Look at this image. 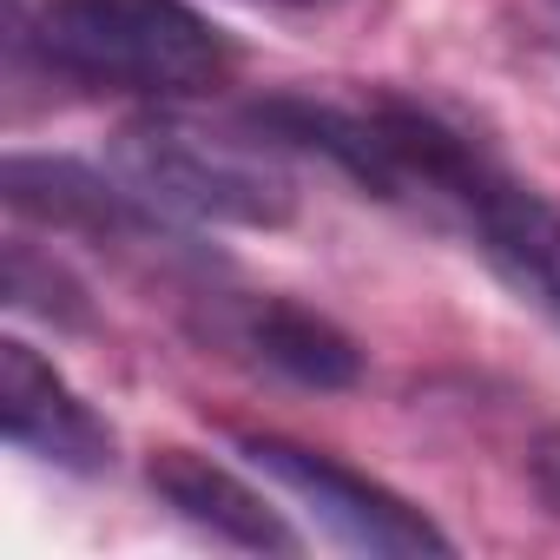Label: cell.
<instances>
[{
  "instance_id": "8992f818",
  "label": "cell",
  "mask_w": 560,
  "mask_h": 560,
  "mask_svg": "<svg viewBox=\"0 0 560 560\" xmlns=\"http://www.w3.org/2000/svg\"><path fill=\"white\" fill-rule=\"evenodd\" d=\"M448 218L475 237V250L488 257L501 284L560 330V211L534 185H521L514 172H501L488 159Z\"/></svg>"
},
{
  "instance_id": "6da1fadb",
  "label": "cell",
  "mask_w": 560,
  "mask_h": 560,
  "mask_svg": "<svg viewBox=\"0 0 560 560\" xmlns=\"http://www.w3.org/2000/svg\"><path fill=\"white\" fill-rule=\"evenodd\" d=\"M27 47L73 86L198 100L237 73V40L191 0H40Z\"/></svg>"
},
{
  "instance_id": "5b68a950",
  "label": "cell",
  "mask_w": 560,
  "mask_h": 560,
  "mask_svg": "<svg viewBox=\"0 0 560 560\" xmlns=\"http://www.w3.org/2000/svg\"><path fill=\"white\" fill-rule=\"evenodd\" d=\"M191 337L218 357H237L250 370H270L298 389H350L363 376V350L350 330H337L324 311L298 298H250V291H211L191 311Z\"/></svg>"
},
{
  "instance_id": "ba28073f",
  "label": "cell",
  "mask_w": 560,
  "mask_h": 560,
  "mask_svg": "<svg viewBox=\"0 0 560 560\" xmlns=\"http://www.w3.org/2000/svg\"><path fill=\"white\" fill-rule=\"evenodd\" d=\"M145 488L159 494V508H172L185 527L211 534L218 547H244V553H298V527L277 514L250 481H237L224 462L198 455V448H152L145 455Z\"/></svg>"
},
{
  "instance_id": "277c9868",
  "label": "cell",
  "mask_w": 560,
  "mask_h": 560,
  "mask_svg": "<svg viewBox=\"0 0 560 560\" xmlns=\"http://www.w3.org/2000/svg\"><path fill=\"white\" fill-rule=\"evenodd\" d=\"M14 218H34L60 237H86L100 250H139V257H191V244L165 224L152 198H139L126 178H106L86 159H47V152H14L0 172Z\"/></svg>"
},
{
  "instance_id": "3957f363",
  "label": "cell",
  "mask_w": 560,
  "mask_h": 560,
  "mask_svg": "<svg viewBox=\"0 0 560 560\" xmlns=\"http://www.w3.org/2000/svg\"><path fill=\"white\" fill-rule=\"evenodd\" d=\"M237 455L250 468H264L284 494H298L311 508V521L343 540L350 553H376V560H409V553H455V540L416 508L402 501L396 488H383L376 475L324 455V448H304L291 435H237Z\"/></svg>"
},
{
  "instance_id": "52a82bcc",
  "label": "cell",
  "mask_w": 560,
  "mask_h": 560,
  "mask_svg": "<svg viewBox=\"0 0 560 560\" xmlns=\"http://www.w3.org/2000/svg\"><path fill=\"white\" fill-rule=\"evenodd\" d=\"M0 429L8 442L60 475H106L113 429L73 396V383L21 337L0 343Z\"/></svg>"
},
{
  "instance_id": "7a4b0ae2",
  "label": "cell",
  "mask_w": 560,
  "mask_h": 560,
  "mask_svg": "<svg viewBox=\"0 0 560 560\" xmlns=\"http://www.w3.org/2000/svg\"><path fill=\"white\" fill-rule=\"evenodd\" d=\"M113 172L152 198L172 218L198 224H237V231H277L298 218V185L277 172L264 152H244L231 139H211L172 113H145L119 126Z\"/></svg>"
},
{
  "instance_id": "8fae6325",
  "label": "cell",
  "mask_w": 560,
  "mask_h": 560,
  "mask_svg": "<svg viewBox=\"0 0 560 560\" xmlns=\"http://www.w3.org/2000/svg\"><path fill=\"white\" fill-rule=\"evenodd\" d=\"M257 8H291V14H311V8H337V0H257Z\"/></svg>"
},
{
  "instance_id": "30bf717a",
  "label": "cell",
  "mask_w": 560,
  "mask_h": 560,
  "mask_svg": "<svg viewBox=\"0 0 560 560\" xmlns=\"http://www.w3.org/2000/svg\"><path fill=\"white\" fill-rule=\"evenodd\" d=\"M527 481H534L540 508L560 521V429H547V435L534 442V455H527Z\"/></svg>"
},
{
  "instance_id": "9c48e42d",
  "label": "cell",
  "mask_w": 560,
  "mask_h": 560,
  "mask_svg": "<svg viewBox=\"0 0 560 560\" xmlns=\"http://www.w3.org/2000/svg\"><path fill=\"white\" fill-rule=\"evenodd\" d=\"M8 311H21V317H40V324H54V330H86L93 324V304H86V291H80V277L54 257V250H40L34 237H8Z\"/></svg>"
}]
</instances>
